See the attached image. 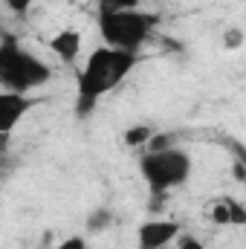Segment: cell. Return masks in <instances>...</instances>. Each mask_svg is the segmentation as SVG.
<instances>
[{
    "instance_id": "obj_18",
    "label": "cell",
    "mask_w": 246,
    "mask_h": 249,
    "mask_svg": "<svg viewBox=\"0 0 246 249\" xmlns=\"http://www.w3.org/2000/svg\"><path fill=\"white\" fill-rule=\"evenodd\" d=\"M139 3H145V0H139Z\"/></svg>"
},
{
    "instance_id": "obj_2",
    "label": "cell",
    "mask_w": 246,
    "mask_h": 249,
    "mask_svg": "<svg viewBox=\"0 0 246 249\" xmlns=\"http://www.w3.org/2000/svg\"><path fill=\"white\" fill-rule=\"evenodd\" d=\"M157 23H159V15L157 12H145V9H124V12L96 9L99 35L113 50L139 53V47H145L148 38L154 35Z\"/></svg>"
},
{
    "instance_id": "obj_12",
    "label": "cell",
    "mask_w": 246,
    "mask_h": 249,
    "mask_svg": "<svg viewBox=\"0 0 246 249\" xmlns=\"http://www.w3.org/2000/svg\"><path fill=\"white\" fill-rule=\"evenodd\" d=\"M99 9L124 12V9H139V0H99Z\"/></svg>"
},
{
    "instance_id": "obj_3",
    "label": "cell",
    "mask_w": 246,
    "mask_h": 249,
    "mask_svg": "<svg viewBox=\"0 0 246 249\" xmlns=\"http://www.w3.org/2000/svg\"><path fill=\"white\" fill-rule=\"evenodd\" d=\"M53 78V67L41 61L35 53L18 44L15 35H3L0 41V81L3 90L12 93H32Z\"/></svg>"
},
{
    "instance_id": "obj_10",
    "label": "cell",
    "mask_w": 246,
    "mask_h": 249,
    "mask_svg": "<svg viewBox=\"0 0 246 249\" xmlns=\"http://www.w3.org/2000/svg\"><path fill=\"white\" fill-rule=\"evenodd\" d=\"M154 133H157V130H154L151 124H130V127L124 130V145H127V148H145Z\"/></svg>"
},
{
    "instance_id": "obj_16",
    "label": "cell",
    "mask_w": 246,
    "mask_h": 249,
    "mask_svg": "<svg viewBox=\"0 0 246 249\" xmlns=\"http://www.w3.org/2000/svg\"><path fill=\"white\" fill-rule=\"evenodd\" d=\"M58 249H87V241L81 238V235H72V238H67L58 244Z\"/></svg>"
},
{
    "instance_id": "obj_1",
    "label": "cell",
    "mask_w": 246,
    "mask_h": 249,
    "mask_svg": "<svg viewBox=\"0 0 246 249\" xmlns=\"http://www.w3.org/2000/svg\"><path fill=\"white\" fill-rule=\"evenodd\" d=\"M139 64L136 53L127 50H113L107 44L96 47L84 67L78 70V93H75V113L84 119L96 110V105L102 102V96H107L110 90H116L124 78L130 75V70Z\"/></svg>"
},
{
    "instance_id": "obj_13",
    "label": "cell",
    "mask_w": 246,
    "mask_h": 249,
    "mask_svg": "<svg viewBox=\"0 0 246 249\" xmlns=\"http://www.w3.org/2000/svg\"><path fill=\"white\" fill-rule=\"evenodd\" d=\"M244 44V32L241 29H229L226 35H223V47L226 50H235V47H241Z\"/></svg>"
},
{
    "instance_id": "obj_8",
    "label": "cell",
    "mask_w": 246,
    "mask_h": 249,
    "mask_svg": "<svg viewBox=\"0 0 246 249\" xmlns=\"http://www.w3.org/2000/svg\"><path fill=\"white\" fill-rule=\"evenodd\" d=\"M50 53H55L61 61L72 64L78 58V53H81V32L78 29H61L58 35H53L50 38Z\"/></svg>"
},
{
    "instance_id": "obj_17",
    "label": "cell",
    "mask_w": 246,
    "mask_h": 249,
    "mask_svg": "<svg viewBox=\"0 0 246 249\" xmlns=\"http://www.w3.org/2000/svg\"><path fill=\"white\" fill-rule=\"evenodd\" d=\"M162 249H177V247H162Z\"/></svg>"
},
{
    "instance_id": "obj_6",
    "label": "cell",
    "mask_w": 246,
    "mask_h": 249,
    "mask_svg": "<svg viewBox=\"0 0 246 249\" xmlns=\"http://www.w3.org/2000/svg\"><path fill=\"white\" fill-rule=\"evenodd\" d=\"M180 235H183L180 223H174V220H162V217H157V220H145V223L139 226V232H136V238H139V249L171 247V241H177Z\"/></svg>"
},
{
    "instance_id": "obj_15",
    "label": "cell",
    "mask_w": 246,
    "mask_h": 249,
    "mask_svg": "<svg viewBox=\"0 0 246 249\" xmlns=\"http://www.w3.org/2000/svg\"><path fill=\"white\" fill-rule=\"evenodd\" d=\"M177 249H206V247H203L194 235H185V232H183V235L177 238Z\"/></svg>"
},
{
    "instance_id": "obj_9",
    "label": "cell",
    "mask_w": 246,
    "mask_h": 249,
    "mask_svg": "<svg viewBox=\"0 0 246 249\" xmlns=\"http://www.w3.org/2000/svg\"><path fill=\"white\" fill-rule=\"evenodd\" d=\"M113 220H116V212H113V209H107V206H99V209H93V212L87 214L84 229H87V232H93V235H99V232L110 229V226H113Z\"/></svg>"
},
{
    "instance_id": "obj_14",
    "label": "cell",
    "mask_w": 246,
    "mask_h": 249,
    "mask_svg": "<svg viewBox=\"0 0 246 249\" xmlns=\"http://www.w3.org/2000/svg\"><path fill=\"white\" fill-rule=\"evenodd\" d=\"M6 9L12 15H26L32 9V0H6Z\"/></svg>"
},
{
    "instance_id": "obj_5",
    "label": "cell",
    "mask_w": 246,
    "mask_h": 249,
    "mask_svg": "<svg viewBox=\"0 0 246 249\" xmlns=\"http://www.w3.org/2000/svg\"><path fill=\"white\" fill-rule=\"evenodd\" d=\"M44 105V99H35L29 93H12V90H3L0 93V133L9 136L15 130V124L20 122L32 107Z\"/></svg>"
},
{
    "instance_id": "obj_7",
    "label": "cell",
    "mask_w": 246,
    "mask_h": 249,
    "mask_svg": "<svg viewBox=\"0 0 246 249\" xmlns=\"http://www.w3.org/2000/svg\"><path fill=\"white\" fill-rule=\"evenodd\" d=\"M209 220L217 223V226H246V206L238 203L235 197H220L211 206Z\"/></svg>"
},
{
    "instance_id": "obj_11",
    "label": "cell",
    "mask_w": 246,
    "mask_h": 249,
    "mask_svg": "<svg viewBox=\"0 0 246 249\" xmlns=\"http://www.w3.org/2000/svg\"><path fill=\"white\" fill-rule=\"evenodd\" d=\"M174 148V133H154L151 142L145 145V151H168Z\"/></svg>"
},
{
    "instance_id": "obj_4",
    "label": "cell",
    "mask_w": 246,
    "mask_h": 249,
    "mask_svg": "<svg viewBox=\"0 0 246 249\" xmlns=\"http://www.w3.org/2000/svg\"><path fill=\"white\" fill-rule=\"evenodd\" d=\"M191 154L180 148H168V151H145L139 160V174L148 183L151 194H165L171 188H180L191 177Z\"/></svg>"
}]
</instances>
